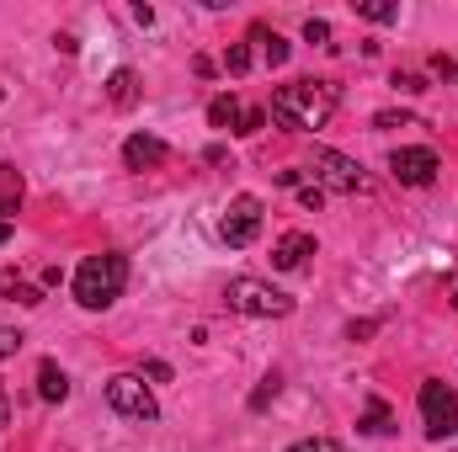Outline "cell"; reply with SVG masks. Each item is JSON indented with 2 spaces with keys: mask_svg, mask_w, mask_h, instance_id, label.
<instances>
[{
  "mask_svg": "<svg viewBox=\"0 0 458 452\" xmlns=\"http://www.w3.org/2000/svg\"><path fill=\"white\" fill-rule=\"evenodd\" d=\"M336 113V86L331 80H288L272 96V117L283 128H326Z\"/></svg>",
  "mask_w": 458,
  "mask_h": 452,
  "instance_id": "cell-1",
  "label": "cell"
},
{
  "mask_svg": "<svg viewBox=\"0 0 458 452\" xmlns=\"http://www.w3.org/2000/svg\"><path fill=\"white\" fill-rule=\"evenodd\" d=\"M123 282H128V255H86L81 272H75V304L81 309H113L123 298Z\"/></svg>",
  "mask_w": 458,
  "mask_h": 452,
  "instance_id": "cell-2",
  "label": "cell"
},
{
  "mask_svg": "<svg viewBox=\"0 0 458 452\" xmlns=\"http://www.w3.org/2000/svg\"><path fill=\"white\" fill-rule=\"evenodd\" d=\"M225 298H229L234 314H250V320H283V314H293V298L277 293V288L261 282V277H234L225 288Z\"/></svg>",
  "mask_w": 458,
  "mask_h": 452,
  "instance_id": "cell-3",
  "label": "cell"
},
{
  "mask_svg": "<svg viewBox=\"0 0 458 452\" xmlns=\"http://www.w3.org/2000/svg\"><path fill=\"white\" fill-rule=\"evenodd\" d=\"M421 421H427V437L432 442H448L458 431V389L443 378H427L421 383Z\"/></svg>",
  "mask_w": 458,
  "mask_h": 452,
  "instance_id": "cell-4",
  "label": "cell"
},
{
  "mask_svg": "<svg viewBox=\"0 0 458 452\" xmlns=\"http://www.w3.org/2000/svg\"><path fill=\"white\" fill-rule=\"evenodd\" d=\"M107 405H113L123 421H160V405H155V394H149V383L139 378V372H117L113 383H107Z\"/></svg>",
  "mask_w": 458,
  "mask_h": 452,
  "instance_id": "cell-5",
  "label": "cell"
},
{
  "mask_svg": "<svg viewBox=\"0 0 458 452\" xmlns=\"http://www.w3.org/2000/svg\"><path fill=\"white\" fill-rule=\"evenodd\" d=\"M219 234H225V245L234 250H245L256 234H261V197H250V192H240L234 203L225 208V219H219Z\"/></svg>",
  "mask_w": 458,
  "mask_h": 452,
  "instance_id": "cell-6",
  "label": "cell"
},
{
  "mask_svg": "<svg viewBox=\"0 0 458 452\" xmlns=\"http://www.w3.org/2000/svg\"><path fill=\"white\" fill-rule=\"evenodd\" d=\"M315 176L331 187V192H368V176H362V165L357 160H346V155H336V149H315Z\"/></svg>",
  "mask_w": 458,
  "mask_h": 452,
  "instance_id": "cell-7",
  "label": "cell"
},
{
  "mask_svg": "<svg viewBox=\"0 0 458 452\" xmlns=\"http://www.w3.org/2000/svg\"><path fill=\"white\" fill-rule=\"evenodd\" d=\"M389 171H394L400 187H432V176H437V155H432L427 144H405V149L389 155Z\"/></svg>",
  "mask_w": 458,
  "mask_h": 452,
  "instance_id": "cell-8",
  "label": "cell"
},
{
  "mask_svg": "<svg viewBox=\"0 0 458 452\" xmlns=\"http://www.w3.org/2000/svg\"><path fill=\"white\" fill-rule=\"evenodd\" d=\"M171 160V149L155 138V133H133L128 144H123V165L128 171H155V165H165Z\"/></svg>",
  "mask_w": 458,
  "mask_h": 452,
  "instance_id": "cell-9",
  "label": "cell"
},
{
  "mask_svg": "<svg viewBox=\"0 0 458 452\" xmlns=\"http://www.w3.org/2000/svg\"><path fill=\"white\" fill-rule=\"evenodd\" d=\"M304 255H315V234H304V229H293V234H283V239L272 245V266H277V272H299Z\"/></svg>",
  "mask_w": 458,
  "mask_h": 452,
  "instance_id": "cell-10",
  "label": "cell"
},
{
  "mask_svg": "<svg viewBox=\"0 0 458 452\" xmlns=\"http://www.w3.org/2000/svg\"><path fill=\"white\" fill-rule=\"evenodd\" d=\"M38 394H43V405H64L70 399V378H64L59 362H43L38 367Z\"/></svg>",
  "mask_w": 458,
  "mask_h": 452,
  "instance_id": "cell-11",
  "label": "cell"
},
{
  "mask_svg": "<svg viewBox=\"0 0 458 452\" xmlns=\"http://www.w3.org/2000/svg\"><path fill=\"white\" fill-rule=\"evenodd\" d=\"M357 431H362V437H389V431H394V415H389V405H384V399H368V410H362Z\"/></svg>",
  "mask_w": 458,
  "mask_h": 452,
  "instance_id": "cell-12",
  "label": "cell"
},
{
  "mask_svg": "<svg viewBox=\"0 0 458 452\" xmlns=\"http://www.w3.org/2000/svg\"><path fill=\"white\" fill-rule=\"evenodd\" d=\"M107 96H113V107H133L139 102V75L133 70H113L107 75Z\"/></svg>",
  "mask_w": 458,
  "mask_h": 452,
  "instance_id": "cell-13",
  "label": "cell"
},
{
  "mask_svg": "<svg viewBox=\"0 0 458 452\" xmlns=\"http://www.w3.org/2000/svg\"><path fill=\"white\" fill-rule=\"evenodd\" d=\"M240 113H245V107H240L234 96H214V102H208V122H214V128H240Z\"/></svg>",
  "mask_w": 458,
  "mask_h": 452,
  "instance_id": "cell-14",
  "label": "cell"
},
{
  "mask_svg": "<svg viewBox=\"0 0 458 452\" xmlns=\"http://www.w3.org/2000/svg\"><path fill=\"white\" fill-rule=\"evenodd\" d=\"M250 43H261L267 64H288V43H283L277 32H267V27H250Z\"/></svg>",
  "mask_w": 458,
  "mask_h": 452,
  "instance_id": "cell-15",
  "label": "cell"
},
{
  "mask_svg": "<svg viewBox=\"0 0 458 452\" xmlns=\"http://www.w3.org/2000/svg\"><path fill=\"white\" fill-rule=\"evenodd\" d=\"M357 16H362V21H394L400 5H394V0H357Z\"/></svg>",
  "mask_w": 458,
  "mask_h": 452,
  "instance_id": "cell-16",
  "label": "cell"
},
{
  "mask_svg": "<svg viewBox=\"0 0 458 452\" xmlns=\"http://www.w3.org/2000/svg\"><path fill=\"white\" fill-rule=\"evenodd\" d=\"M5 298H11V304H21V309H38V304H43V293H38V288H27V282H16V277H5Z\"/></svg>",
  "mask_w": 458,
  "mask_h": 452,
  "instance_id": "cell-17",
  "label": "cell"
},
{
  "mask_svg": "<svg viewBox=\"0 0 458 452\" xmlns=\"http://www.w3.org/2000/svg\"><path fill=\"white\" fill-rule=\"evenodd\" d=\"M225 70H229V75H245V70H250V48H245V43H229Z\"/></svg>",
  "mask_w": 458,
  "mask_h": 452,
  "instance_id": "cell-18",
  "label": "cell"
},
{
  "mask_svg": "<svg viewBox=\"0 0 458 452\" xmlns=\"http://www.w3.org/2000/svg\"><path fill=\"white\" fill-rule=\"evenodd\" d=\"M21 331H16V325H0V362H11V356H16V351H21Z\"/></svg>",
  "mask_w": 458,
  "mask_h": 452,
  "instance_id": "cell-19",
  "label": "cell"
},
{
  "mask_svg": "<svg viewBox=\"0 0 458 452\" xmlns=\"http://www.w3.org/2000/svg\"><path fill=\"white\" fill-rule=\"evenodd\" d=\"M272 399H277V378H261V389L250 394V410H267Z\"/></svg>",
  "mask_w": 458,
  "mask_h": 452,
  "instance_id": "cell-20",
  "label": "cell"
},
{
  "mask_svg": "<svg viewBox=\"0 0 458 452\" xmlns=\"http://www.w3.org/2000/svg\"><path fill=\"white\" fill-rule=\"evenodd\" d=\"M261 122H267V113H261V107H245V113H240V128H234V133H261Z\"/></svg>",
  "mask_w": 458,
  "mask_h": 452,
  "instance_id": "cell-21",
  "label": "cell"
},
{
  "mask_svg": "<svg viewBox=\"0 0 458 452\" xmlns=\"http://www.w3.org/2000/svg\"><path fill=\"white\" fill-rule=\"evenodd\" d=\"M373 128H421L416 117H405V113H378L373 117Z\"/></svg>",
  "mask_w": 458,
  "mask_h": 452,
  "instance_id": "cell-22",
  "label": "cell"
},
{
  "mask_svg": "<svg viewBox=\"0 0 458 452\" xmlns=\"http://www.w3.org/2000/svg\"><path fill=\"white\" fill-rule=\"evenodd\" d=\"M304 38H310V43H331V21L310 16V21H304Z\"/></svg>",
  "mask_w": 458,
  "mask_h": 452,
  "instance_id": "cell-23",
  "label": "cell"
},
{
  "mask_svg": "<svg viewBox=\"0 0 458 452\" xmlns=\"http://www.w3.org/2000/svg\"><path fill=\"white\" fill-rule=\"evenodd\" d=\"M299 203H304V208L315 213V208L326 203V187H320V181H310V187H299Z\"/></svg>",
  "mask_w": 458,
  "mask_h": 452,
  "instance_id": "cell-24",
  "label": "cell"
},
{
  "mask_svg": "<svg viewBox=\"0 0 458 452\" xmlns=\"http://www.w3.org/2000/svg\"><path fill=\"white\" fill-rule=\"evenodd\" d=\"M288 452H342V448H336L331 437H310V442H293Z\"/></svg>",
  "mask_w": 458,
  "mask_h": 452,
  "instance_id": "cell-25",
  "label": "cell"
},
{
  "mask_svg": "<svg viewBox=\"0 0 458 452\" xmlns=\"http://www.w3.org/2000/svg\"><path fill=\"white\" fill-rule=\"evenodd\" d=\"M139 378H155V383H171V367L165 362H144V372Z\"/></svg>",
  "mask_w": 458,
  "mask_h": 452,
  "instance_id": "cell-26",
  "label": "cell"
},
{
  "mask_svg": "<svg viewBox=\"0 0 458 452\" xmlns=\"http://www.w3.org/2000/svg\"><path fill=\"white\" fill-rule=\"evenodd\" d=\"M432 75H443V80H448V75H458V64L448 59V54H432Z\"/></svg>",
  "mask_w": 458,
  "mask_h": 452,
  "instance_id": "cell-27",
  "label": "cell"
},
{
  "mask_svg": "<svg viewBox=\"0 0 458 452\" xmlns=\"http://www.w3.org/2000/svg\"><path fill=\"white\" fill-rule=\"evenodd\" d=\"M394 86H400V91H411V96H416V91H427V80H421V75H394Z\"/></svg>",
  "mask_w": 458,
  "mask_h": 452,
  "instance_id": "cell-28",
  "label": "cell"
},
{
  "mask_svg": "<svg viewBox=\"0 0 458 452\" xmlns=\"http://www.w3.org/2000/svg\"><path fill=\"white\" fill-rule=\"evenodd\" d=\"M378 325H384V320H362V325H346V336H352V340H357V336H373Z\"/></svg>",
  "mask_w": 458,
  "mask_h": 452,
  "instance_id": "cell-29",
  "label": "cell"
},
{
  "mask_svg": "<svg viewBox=\"0 0 458 452\" xmlns=\"http://www.w3.org/2000/svg\"><path fill=\"white\" fill-rule=\"evenodd\" d=\"M0 426H11V405H5V389H0Z\"/></svg>",
  "mask_w": 458,
  "mask_h": 452,
  "instance_id": "cell-30",
  "label": "cell"
},
{
  "mask_svg": "<svg viewBox=\"0 0 458 452\" xmlns=\"http://www.w3.org/2000/svg\"><path fill=\"white\" fill-rule=\"evenodd\" d=\"M0 245H11V224L5 219H0Z\"/></svg>",
  "mask_w": 458,
  "mask_h": 452,
  "instance_id": "cell-31",
  "label": "cell"
},
{
  "mask_svg": "<svg viewBox=\"0 0 458 452\" xmlns=\"http://www.w3.org/2000/svg\"><path fill=\"white\" fill-rule=\"evenodd\" d=\"M454 309H458V282H454Z\"/></svg>",
  "mask_w": 458,
  "mask_h": 452,
  "instance_id": "cell-32",
  "label": "cell"
}]
</instances>
